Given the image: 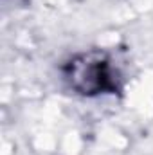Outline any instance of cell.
Instances as JSON below:
<instances>
[{"label":"cell","instance_id":"6da1fadb","mask_svg":"<svg viewBox=\"0 0 153 155\" xmlns=\"http://www.w3.org/2000/svg\"><path fill=\"white\" fill-rule=\"evenodd\" d=\"M63 78L76 94L97 96L117 90L119 72L105 52L90 51L70 58L63 67Z\"/></svg>","mask_w":153,"mask_h":155}]
</instances>
